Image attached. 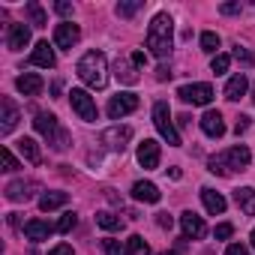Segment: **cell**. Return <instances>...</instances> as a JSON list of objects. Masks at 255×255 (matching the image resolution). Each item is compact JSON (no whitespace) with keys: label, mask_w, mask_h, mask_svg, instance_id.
<instances>
[{"label":"cell","mask_w":255,"mask_h":255,"mask_svg":"<svg viewBox=\"0 0 255 255\" xmlns=\"http://www.w3.org/2000/svg\"><path fill=\"white\" fill-rule=\"evenodd\" d=\"M249 162H252L249 147H246V144H234V147H228V150L213 153V156L207 159V171H210V174H219V177H231V174L246 171Z\"/></svg>","instance_id":"obj_1"},{"label":"cell","mask_w":255,"mask_h":255,"mask_svg":"<svg viewBox=\"0 0 255 255\" xmlns=\"http://www.w3.org/2000/svg\"><path fill=\"white\" fill-rule=\"evenodd\" d=\"M174 48V21L168 12H156L147 27V51L159 60H165Z\"/></svg>","instance_id":"obj_2"},{"label":"cell","mask_w":255,"mask_h":255,"mask_svg":"<svg viewBox=\"0 0 255 255\" xmlns=\"http://www.w3.org/2000/svg\"><path fill=\"white\" fill-rule=\"evenodd\" d=\"M33 129L54 147V150H69V144H72V135L60 126V120L54 117V114H48V111H36V117H33Z\"/></svg>","instance_id":"obj_3"},{"label":"cell","mask_w":255,"mask_h":255,"mask_svg":"<svg viewBox=\"0 0 255 255\" xmlns=\"http://www.w3.org/2000/svg\"><path fill=\"white\" fill-rule=\"evenodd\" d=\"M78 78L93 87V90H102L108 84V60L102 51H87L81 60H78Z\"/></svg>","instance_id":"obj_4"},{"label":"cell","mask_w":255,"mask_h":255,"mask_svg":"<svg viewBox=\"0 0 255 255\" xmlns=\"http://www.w3.org/2000/svg\"><path fill=\"white\" fill-rule=\"evenodd\" d=\"M153 126L159 129V135H162L171 147H180V132L174 129V120H171L168 102H156V105H153Z\"/></svg>","instance_id":"obj_5"},{"label":"cell","mask_w":255,"mask_h":255,"mask_svg":"<svg viewBox=\"0 0 255 255\" xmlns=\"http://www.w3.org/2000/svg\"><path fill=\"white\" fill-rule=\"evenodd\" d=\"M69 102H72V111L84 120V123H93L96 117H99V111H96V102H93V96L87 93V90H81V87H72L69 90Z\"/></svg>","instance_id":"obj_6"},{"label":"cell","mask_w":255,"mask_h":255,"mask_svg":"<svg viewBox=\"0 0 255 255\" xmlns=\"http://www.w3.org/2000/svg\"><path fill=\"white\" fill-rule=\"evenodd\" d=\"M177 96H180L183 102H189V105H210L213 87L204 84V81H198V84H183V87L177 90Z\"/></svg>","instance_id":"obj_7"},{"label":"cell","mask_w":255,"mask_h":255,"mask_svg":"<svg viewBox=\"0 0 255 255\" xmlns=\"http://www.w3.org/2000/svg\"><path fill=\"white\" fill-rule=\"evenodd\" d=\"M138 108V96L135 93H117V96H111V102H108V117L111 120H120V117H126V114H132Z\"/></svg>","instance_id":"obj_8"},{"label":"cell","mask_w":255,"mask_h":255,"mask_svg":"<svg viewBox=\"0 0 255 255\" xmlns=\"http://www.w3.org/2000/svg\"><path fill=\"white\" fill-rule=\"evenodd\" d=\"M129 138H132V129H129V126H111V129L102 132V144H105L108 150H114V153H123L126 144H129Z\"/></svg>","instance_id":"obj_9"},{"label":"cell","mask_w":255,"mask_h":255,"mask_svg":"<svg viewBox=\"0 0 255 255\" xmlns=\"http://www.w3.org/2000/svg\"><path fill=\"white\" fill-rule=\"evenodd\" d=\"M3 192H6V198L12 204H21V201H30L39 192V183L36 180H12V183H6Z\"/></svg>","instance_id":"obj_10"},{"label":"cell","mask_w":255,"mask_h":255,"mask_svg":"<svg viewBox=\"0 0 255 255\" xmlns=\"http://www.w3.org/2000/svg\"><path fill=\"white\" fill-rule=\"evenodd\" d=\"M78 39H81V27H78V24L63 21V24H57V27H54V45H57V48L69 51L72 45H78Z\"/></svg>","instance_id":"obj_11"},{"label":"cell","mask_w":255,"mask_h":255,"mask_svg":"<svg viewBox=\"0 0 255 255\" xmlns=\"http://www.w3.org/2000/svg\"><path fill=\"white\" fill-rule=\"evenodd\" d=\"M0 132L3 135H9L15 126H18V120H21V114H18V108H15V102L9 99V96H0Z\"/></svg>","instance_id":"obj_12"},{"label":"cell","mask_w":255,"mask_h":255,"mask_svg":"<svg viewBox=\"0 0 255 255\" xmlns=\"http://www.w3.org/2000/svg\"><path fill=\"white\" fill-rule=\"evenodd\" d=\"M159 141H153V138H144L141 144H138V165L141 168H147V171H153V168H159Z\"/></svg>","instance_id":"obj_13"},{"label":"cell","mask_w":255,"mask_h":255,"mask_svg":"<svg viewBox=\"0 0 255 255\" xmlns=\"http://www.w3.org/2000/svg\"><path fill=\"white\" fill-rule=\"evenodd\" d=\"M180 225H183V237L189 240H201L204 234H207V225H204V219L198 216V213H192V210H186V213H180Z\"/></svg>","instance_id":"obj_14"},{"label":"cell","mask_w":255,"mask_h":255,"mask_svg":"<svg viewBox=\"0 0 255 255\" xmlns=\"http://www.w3.org/2000/svg\"><path fill=\"white\" fill-rule=\"evenodd\" d=\"M114 78L120 81V84H138V66L132 63V57H117V63H114Z\"/></svg>","instance_id":"obj_15"},{"label":"cell","mask_w":255,"mask_h":255,"mask_svg":"<svg viewBox=\"0 0 255 255\" xmlns=\"http://www.w3.org/2000/svg\"><path fill=\"white\" fill-rule=\"evenodd\" d=\"M201 132L207 138H222L225 135V120H222L219 111H204V117H201Z\"/></svg>","instance_id":"obj_16"},{"label":"cell","mask_w":255,"mask_h":255,"mask_svg":"<svg viewBox=\"0 0 255 255\" xmlns=\"http://www.w3.org/2000/svg\"><path fill=\"white\" fill-rule=\"evenodd\" d=\"M27 42H30V27L21 24V21L9 24V33H6V45H9V51H21Z\"/></svg>","instance_id":"obj_17"},{"label":"cell","mask_w":255,"mask_h":255,"mask_svg":"<svg viewBox=\"0 0 255 255\" xmlns=\"http://www.w3.org/2000/svg\"><path fill=\"white\" fill-rule=\"evenodd\" d=\"M132 198H135V201H144V204H156V201L162 198V192L156 189V183L138 180V183H132Z\"/></svg>","instance_id":"obj_18"},{"label":"cell","mask_w":255,"mask_h":255,"mask_svg":"<svg viewBox=\"0 0 255 255\" xmlns=\"http://www.w3.org/2000/svg\"><path fill=\"white\" fill-rule=\"evenodd\" d=\"M51 234H54V228H51L48 222H42V219H30V222H24V237L33 240V243H42V240H48Z\"/></svg>","instance_id":"obj_19"},{"label":"cell","mask_w":255,"mask_h":255,"mask_svg":"<svg viewBox=\"0 0 255 255\" xmlns=\"http://www.w3.org/2000/svg\"><path fill=\"white\" fill-rule=\"evenodd\" d=\"M15 87H18L24 96H39V93H42V87H45V81H42L36 72H24V75H18Z\"/></svg>","instance_id":"obj_20"},{"label":"cell","mask_w":255,"mask_h":255,"mask_svg":"<svg viewBox=\"0 0 255 255\" xmlns=\"http://www.w3.org/2000/svg\"><path fill=\"white\" fill-rule=\"evenodd\" d=\"M30 63L33 66H42V69H51L54 66V51L48 42H36L33 45V54H30Z\"/></svg>","instance_id":"obj_21"},{"label":"cell","mask_w":255,"mask_h":255,"mask_svg":"<svg viewBox=\"0 0 255 255\" xmlns=\"http://www.w3.org/2000/svg\"><path fill=\"white\" fill-rule=\"evenodd\" d=\"M246 90H249V81H246V75H243V72H234V75L228 78V84H225V99L237 102V99H240Z\"/></svg>","instance_id":"obj_22"},{"label":"cell","mask_w":255,"mask_h":255,"mask_svg":"<svg viewBox=\"0 0 255 255\" xmlns=\"http://www.w3.org/2000/svg\"><path fill=\"white\" fill-rule=\"evenodd\" d=\"M201 201H204V210H207V213H213V216H216V213H225V198H222L216 189L204 186V189H201Z\"/></svg>","instance_id":"obj_23"},{"label":"cell","mask_w":255,"mask_h":255,"mask_svg":"<svg viewBox=\"0 0 255 255\" xmlns=\"http://www.w3.org/2000/svg\"><path fill=\"white\" fill-rule=\"evenodd\" d=\"M234 201H237V207H240L246 216H255V189H252V186L234 189Z\"/></svg>","instance_id":"obj_24"},{"label":"cell","mask_w":255,"mask_h":255,"mask_svg":"<svg viewBox=\"0 0 255 255\" xmlns=\"http://www.w3.org/2000/svg\"><path fill=\"white\" fill-rule=\"evenodd\" d=\"M18 153L30 162V165H39L42 162V153H39V144L33 141V138H21L18 141Z\"/></svg>","instance_id":"obj_25"},{"label":"cell","mask_w":255,"mask_h":255,"mask_svg":"<svg viewBox=\"0 0 255 255\" xmlns=\"http://www.w3.org/2000/svg\"><path fill=\"white\" fill-rule=\"evenodd\" d=\"M69 201V195L66 192H45L42 198H39V210H45V213H51V210H57V207H63Z\"/></svg>","instance_id":"obj_26"},{"label":"cell","mask_w":255,"mask_h":255,"mask_svg":"<svg viewBox=\"0 0 255 255\" xmlns=\"http://www.w3.org/2000/svg\"><path fill=\"white\" fill-rule=\"evenodd\" d=\"M24 12H27V18H30V24H33V27H45V24H48V18H45V9L36 3V0H30V3L24 6Z\"/></svg>","instance_id":"obj_27"},{"label":"cell","mask_w":255,"mask_h":255,"mask_svg":"<svg viewBox=\"0 0 255 255\" xmlns=\"http://www.w3.org/2000/svg\"><path fill=\"white\" fill-rule=\"evenodd\" d=\"M96 225H102L105 231H120V228H123V219H120L117 213L102 210V213H96Z\"/></svg>","instance_id":"obj_28"},{"label":"cell","mask_w":255,"mask_h":255,"mask_svg":"<svg viewBox=\"0 0 255 255\" xmlns=\"http://www.w3.org/2000/svg\"><path fill=\"white\" fill-rule=\"evenodd\" d=\"M126 255H150V246L144 243V237L132 234L129 240H126Z\"/></svg>","instance_id":"obj_29"},{"label":"cell","mask_w":255,"mask_h":255,"mask_svg":"<svg viewBox=\"0 0 255 255\" xmlns=\"http://www.w3.org/2000/svg\"><path fill=\"white\" fill-rule=\"evenodd\" d=\"M201 51H207V54L216 57V51H219V36H216L213 30H204V33H201Z\"/></svg>","instance_id":"obj_30"},{"label":"cell","mask_w":255,"mask_h":255,"mask_svg":"<svg viewBox=\"0 0 255 255\" xmlns=\"http://www.w3.org/2000/svg\"><path fill=\"white\" fill-rule=\"evenodd\" d=\"M141 6H144L141 0H126V3H117V15H120V18H132Z\"/></svg>","instance_id":"obj_31"},{"label":"cell","mask_w":255,"mask_h":255,"mask_svg":"<svg viewBox=\"0 0 255 255\" xmlns=\"http://www.w3.org/2000/svg\"><path fill=\"white\" fill-rule=\"evenodd\" d=\"M228 66H231V54H216V57L210 60L213 75H225V72H228Z\"/></svg>","instance_id":"obj_32"},{"label":"cell","mask_w":255,"mask_h":255,"mask_svg":"<svg viewBox=\"0 0 255 255\" xmlns=\"http://www.w3.org/2000/svg\"><path fill=\"white\" fill-rule=\"evenodd\" d=\"M231 60L243 63V66H255V54H252L249 48H240V45H237V48L231 51Z\"/></svg>","instance_id":"obj_33"},{"label":"cell","mask_w":255,"mask_h":255,"mask_svg":"<svg viewBox=\"0 0 255 255\" xmlns=\"http://www.w3.org/2000/svg\"><path fill=\"white\" fill-rule=\"evenodd\" d=\"M0 159H3V171H18V168H21L9 147H0Z\"/></svg>","instance_id":"obj_34"},{"label":"cell","mask_w":255,"mask_h":255,"mask_svg":"<svg viewBox=\"0 0 255 255\" xmlns=\"http://www.w3.org/2000/svg\"><path fill=\"white\" fill-rule=\"evenodd\" d=\"M75 225H78V216H75V213H63L60 222H57V231H60V234H69Z\"/></svg>","instance_id":"obj_35"},{"label":"cell","mask_w":255,"mask_h":255,"mask_svg":"<svg viewBox=\"0 0 255 255\" xmlns=\"http://www.w3.org/2000/svg\"><path fill=\"white\" fill-rule=\"evenodd\" d=\"M102 249H105V255H126V246L120 243V240H102Z\"/></svg>","instance_id":"obj_36"},{"label":"cell","mask_w":255,"mask_h":255,"mask_svg":"<svg viewBox=\"0 0 255 255\" xmlns=\"http://www.w3.org/2000/svg\"><path fill=\"white\" fill-rule=\"evenodd\" d=\"M213 234H216V240H228V237L234 234V225H231V222H219Z\"/></svg>","instance_id":"obj_37"},{"label":"cell","mask_w":255,"mask_h":255,"mask_svg":"<svg viewBox=\"0 0 255 255\" xmlns=\"http://www.w3.org/2000/svg\"><path fill=\"white\" fill-rule=\"evenodd\" d=\"M219 12H222V15H240V3H222Z\"/></svg>","instance_id":"obj_38"},{"label":"cell","mask_w":255,"mask_h":255,"mask_svg":"<svg viewBox=\"0 0 255 255\" xmlns=\"http://www.w3.org/2000/svg\"><path fill=\"white\" fill-rule=\"evenodd\" d=\"M156 225H159V228H171V225H174L171 213H156Z\"/></svg>","instance_id":"obj_39"},{"label":"cell","mask_w":255,"mask_h":255,"mask_svg":"<svg viewBox=\"0 0 255 255\" xmlns=\"http://www.w3.org/2000/svg\"><path fill=\"white\" fill-rule=\"evenodd\" d=\"M168 78H171V66H168V63H162V66L156 69V81H168Z\"/></svg>","instance_id":"obj_40"},{"label":"cell","mask_w":255,"mask_h":255,"mask_svg":"<svg viewBox=\"0 0 255 255\" xmlns=\"http://www.w3.org/2000/svg\"><path fill=\"white\" fill-rule=\"evenodd\" d=\"M48 255H75V252H72V246H69V243H60V246H54Z\"/></svg>","instance_id":"obj_41"},{"label":"cell","mask_w":255,"mask_h":255,"mask_svg":"<svg viewBox=\"0 0 255 255\" xmlns=\"http://www.w3.org/2000/svg\"><path fill=\"white\" fill-rule=\"evenodd\" d=\"M246 129H249V117H243V114H240V117H237V123H234V132L240 135V132H246Z\"/></svg>","instance_id":"obj_42"},{"label":"cell","mask_w":255,"mask_h":255,"mask_svg":"<svg viewBox=\"0 0 255 255\" xmlns=\"http://www.w3.org/2000/svg\"><path fill=\"white\" fill-rule=\"evenodd\" d=\"M54 9H57V15H63V18H69V15H72V6H69V3H63V0H60V3H54Z\"/></svg>","instance_id":"obj_43"},{"label":"cell","mask_w":255,"mask_h":255,"mask_svg":"<svg viewBox=\"0 0 255 255\" xmlns=\"http://www.w3.org/2000/svg\"><path fill=\"white\" fill-rule=\"evenodd\" d=\"M225 255H249V252H246V246H240V243H231V246L225 249Z\"/></svg>","instance_id":"obj_44"},{"label":"cell","mask_w":255,"mask_h":255,"mask_svg":"<svg viewBox=\"0 0 255 255\" xmlns=\"http://www.w3.org/2000/svg\"><path fill=\"white\" fill-rule=\"evenodd\" d=\"M132 63H135V66H144V63H147L144 51H132Z\"/></svg>","instance_id":"obj_45"},{"label":"cell","mask_w":255,"mask_h":255,"mask_svg":"<svg viewBox=\"0 0 255 255\" xmlns=\"http://www.w3.org/2000/svg\"><path fill=\"white\" fill-rule=\"evenodd\" d=\"M159 255H180L177 249H165V252H159Z\"/></svg>","instance_id":"obj_46"},{"label":"cell","mask_w":255,"mask_h":255,"mask_svg":"<svg viewBox=\"0 0 255 255\" xmlns=\"http://www.w3.org/2000/svg\"><path fill=\"white\" fill-rule=\"evenodd\" d=\"M249 240H252V246H255V228H252V234H249Z\"/></svg>","instance_id":"obj_47"},{"label":"cell","mask_w":255,"mask_h":255,"mask_svg":"<svg viewBox=\"0 0 255 255\" xmlns=\"http://www.w3.org/2000/svg\"><path fill=\"white\" fill-rule=\"evenodd\" d=\"M252 102H255V84H252Z\"/></svg>","instance_id":"obj_48"}]
</instances>
